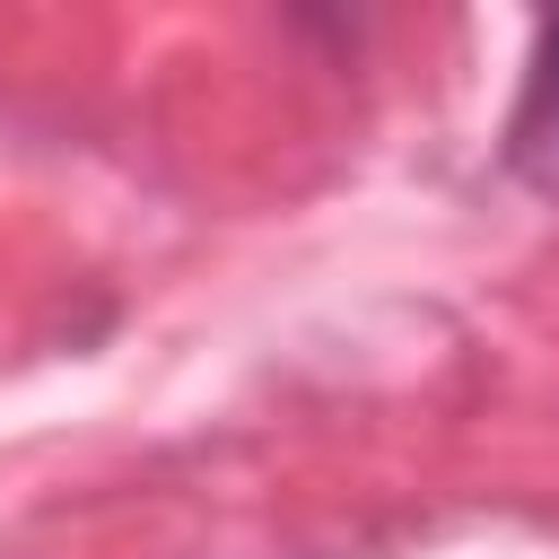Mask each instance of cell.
<instances>
[{"instance_id":"1","label":"cell","mask_w":559,"mask_h":559,"mask_svg":"<svg viewBox=\"0 0 559 559\" xmlns=\"http://www.w3.org/2000/svg\"><path fill=\"white\" fill-rule=\"evenodd\" d=\"M507 166L533 192H559V17H542V35H533L524 96L507 114Z\"/></svg>"}]
</instances>
